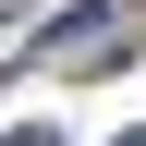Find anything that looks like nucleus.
Here are the masks:
<instances>
[{
  "instance_id": "f257e3e1",
  "label": "nucleus",
  "mask_w": 146,
  "mask_h": 146,
  "mask_svg": "<svg viewBox=\"0 0 146 146\" xmlns=\"http://www.w3.org/2000/svg\"><path fill=\"white\" fill-rule=\"evenodd\" d=\"M98 49H122V12H110V0H85V12H49V25H36V61H49V73H98Z\"/></svg>"
},
{
  "instance_id": "f03ea898",
  "label": "nucleus",
  "mask_w": 146,
  "mask_h": 146,
  "mask_svg": "<svg viewBox=\"0 0 146 146\" xmlns=\"http://www.w3.org/2000/svg\"><path fill=\"white\" fill-rule=\"evenodd\" d=\"M0 146H61V134H49V122H12V134H0Z\"/></svg>"
},
{
  "instance_id": "7ed1b4c3",
  "label": "nucleus",
  "mask_w": 146,
  "mask_h": 146,
  "mask_svg": "<svg viewBox=\"0 0 146 146\" xmlns=\"http://www.w3.org/2000/svg\"><path fill=\"white\" fill-rule=\"evenodd\" d=\"M122 146H146V134H122Z\"/></svg>"
}]
</instances>
